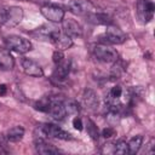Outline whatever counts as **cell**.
Listing matches in <instances>:
<instances>
[{"label": "cell", "mask_w": 155, "mask_h": 155, "mask_svg": "<svg viewBox=\"0 0 155 155\" xmlns=\"http://www.w3.org/2000/svg\"><path fill=\"white\" fill-rule=\"evenodd\" d=\"M23 19V10L19 6L0 7V23L6 27H15Z\"/></svg>", "instance_id": "obj_1"}, {"label": "cell", "mask_w": 155, "mask_h": 155, "mask_svg": "<svg viewBox=\"0 0 155 155\" xmlns=\"http://www.w3.org/2000/svg\"><path fill=\"white\" fill-rule=\"evenodd\" d=\"M81 101H82V105L86 108V109H90V110H93L98 107V98H97V94L91 88H86L81 96Z\"/></svg>", "instance_id": "obj_14"}, {"label": "cell", "mask_w": 155, "mask_h": 155, "mask_svg": "<svg viewBox=\"0 0 155 155\" xmlns=\"http://www.w3.org/2000/svg\"><path fill=\"white\" fill-rule=\"evenodd\" d=\"M22 68L24 70V73L29 76H34V78H41L44 75L42 68L33 59L30 58H23L22 59Z\"/></svg>", "instance_id": "obj_12"}, {"label": "cell", "mask_w": 155, "mask_h": 155, "mask_svg": "<svg viewBox=\"0 0 155 155\" xmlns=\"http://www.w3.org/2000/svg\"><path fill=\"white\" fill-rule=\"evenodd\" d=\"M15 67V59L7 48L0 47V68L4 70H11Z\"/></svg>", "instance_id": "obj_16"}, {"label": "cell", "mask_w": 155, "mask_h": 155, "mask_svg": "<svg viewBox=\"0 0 155 155\" xmlns=\"http://www.w3.org/2000/svg\"><path fill=\"white\" fill-rule=\"evenodd\" d=\"M64 107H65V111L67 114H76L79 113L80 108H79V104L74 101H68V102H64Z\"/></svg>", "instance_id": "obj_23"}, {"label": "cell", "mask_w": 155, "mask_h": 155, "mask_svg": "<svg viewBox=\"0 0 155 155\" xmlns=\"http://www.w3.org/2000/svg\"><path fill=\"white\" fill-rule=\"evenodd\" d=\"M155 11L154 2L151 0H138L136 5V13L137 18L139 19L140 23L147 24L153 19Z\"/></svg>", "instance_id": "obj_4"}, {"label": "cell", "mask_w": 155, "mask_h": 155, "mask_svg": "<svg viewBox=\"0 0 155 155\" xmlns=\"http://www.w3.org/2000/svg\"><path fill=\"white\" fill-rule=\"evenodd\" d=\"M67 7L70 12L78 16H90L96 12V6L88 0H69L67 2Z\"/></svg>", "instance_id": "obj_3"}, {"label": "cell", "mask_w": 155, "mask_h": 155, "mask_svg": "<svg viewBox=\"0 0 155 155\" xmlns=\"http://www.w3.org/2000/svg\"><path fill=\"white\" fill-rule=\"evenodd\" d=\"M50 102H51V97H42L41 99H39L36 103H35V109L36 110H40V111H44V113H47L48 110V107H50Z\"/></svg>", "instance_id": "obj_21"}, {"label": "cell", "mask_w": 155, "mask_h": 155, "mask_svg": "<svg viewBox=\"0 0 155 155\" xmlns=\"http://www.w3.org/2000/svg\"><path fill=\"white\" fill-rule=\"evenodd\" d=\"M101 41L105 45H120L126 41V34L117 27L108 25L105 33L101 36Z\"/></svg>", "instance_id": "obj_5"}, {"label": "cell", "mask_w": 155, "mask_h": 155, "mask_svg": "<svg viewBox=\"0 0 155 155\" xmlns=\"http://www.w3.org/2000/svg\"><path fill=\"white\" fill-rule=\"evenodd\" d=\"M113 153L115 154H126L128 153V147H127V143L125 140H119L114 144V148H113Z\"/></svg>", "instance_id": "obj_22"}, {"label": "cell", "mask_w": 155, "mask_h": 155, "mask_svg": "<svg viewBox=\"0 0 155 155\" xmlns=\"http://www.w3.org/2000/svg\"><path fill=\"white\" fill-rule=\"evenodd\" d=\"M102 136L104 138H110L113 136H115V130L113 127H105L103 131H102Z\"/></svg>", "instance_id": "obj_26"}, {"label": "cell", "mask_w": 155, "mask_h": 155, "mask_svg": "<svg viewBox=\"0 0 155 155\" xmlns=\"http://www.w3.org/2000/svg\"><path fill=\"white\" fill-rule=\"evenodd\" d=\"M47 114H50L54 120H63L67 115L65 111V107H64V102L58 99V98H52L51 97V102H50V107L47 110Z\"/></svg>", "instance_id": "obj_10"}, {"label": "cell", "mask_w": 155, "mask_h": 155, "mask_svg": "<svg viewBox=\"0 0 155 155\" xmlns=\"http://www.w3.org/2000/svg\"><path fill=\"white\" fill-rule=\"evenodd\" d=\"M69 71H70V62L64 59L62 63L56 64V69L53 70L52 78L56 81H63L68 78Z\"/></svg>", "instance_id": "obj_15"}, {"label": "cell", "mask_w": 155, "mask_h": 155, "mask_svg": "<svg viewBox=\"0 0 155 155\" xmlns=\"http://www.w3.org/2000/svg\"><path fill=\"white\" fill-rule=\"evenodd\" d=\"M6 92H7V86L4 85V84H1L0 85V96H5Z\"/></svg>", "instance_id": "obj_28"}, {"label": "cell", "mask_w": 155, "mask_h": 155, "mask_svg": "<svg viewBox=\"0 0 155 155\" xmlns=\"http://www.w3.org/2000/svg\"><path fill=\"white\" fill-rule=\"evenodd\" d=\"M52 59H53V63H54V64L62 63V62L65 59V57H64V54H63V51H61V50L54 51V52H53V56H52Z\"/></svg>", "instance_id": "obj_24"}, {"label": "cell", "mask_w": 155, "mask_h": 155, "mask_svg": "<svg viewBox=\"0 0 155 155\" xmlns=\"http://www.w3.org/2000/svg\"><path fill=\"white\" fill-rule=\"evenodd\" d=\"M24 136V128L22 126H13L7 130L6 132V139L10 142H18Z\"/></svg>", "instance_id": "obj_17"}, {"label": "cell", "mask_w": 155, "mask_h": 155, "mask_svg": "<svg viewBox=\"0 0 155 155\" xmlns=\"http://www.w3.org/2000/svg\"><path fill=\"white\" fill-rule=\"evenodd\" d=\"M88 18H90V21L91 22H93V23H98V24H110L111 23V18L108 16V15H105V13H99V12H93V13H91L90 16H87Z\"/></svg>", "instance_id": "obj_19"}, {"label": "cell", "mask_w": 155, "mask_h": 155, "mask_svg": "<svg viewBox=\"0 0 155 155\" xmlns=\"http://www.w3.org/2000/svg\"><path fill=\"white\" fill-rule=\"evenodd\" d=\"M143 144V136L138 134V136H134L130 139V142L127 143V147H128V153L130 154H137Z\"/></svg>", "instance_id": "obj_18"}, {"label": "cell", "mask_w": 155, "mask_h": 155, "mask_svg": "<svg viewBox=\"0 0 155 155\" xmlns=\"http://www.w3.org/2000/svg\"><path fill=\"white\" fill-rule=\"evenodd\" d=\"M34 144H35V150L39 154L50 155V154H58L59 153V150L57 148H54L52 144L47 143L42 137H36Z\"/></svg>", "instance_id": "obj_13"}, {"label": "cell", "mask_w": 155, "mask_h": 155, "mask_svg": "<svg viewBox=\"0 0 155 155\" xmlns=\"http://www.w3.org/2000/svg\"><path fill=\"white\" fill-rule=\"evenodd\" d=\"M86 130H87L88 136H90L93 140H97V139H98V137H99L98 127L96 126V124H94L91 119H86Z\"/></svg>", "instance_id": "obj_20"}, {"label": "cell", "mask_w": 155, "mask_h": 155, "mask_svg": "<svg viewBox=\"0 0 155 155\" xmlns=\"http://www.w3.org/2000/svg\"><path fill=\"white\" fill-rule=\"evenodd\" d=\"M62 28H63V33L70 38H80L82 35L81 25L75 19H71V18L63 19L62 21Z\"/></svg>", "instance_id": "obj_11"}, {"label": "cell", "mask_w": 155, "mask_h": 155, "mask_svg": "<svg viewBox=\"0 0 155 155\" xmlns=\"http://www.w3.org/2000/svg\"><path fill=\"white\" fill-rule=\"evenodd\" d=\"M48 39L53 42V45L61 50V51H64V50H68L73 46V39L70 36H68L67 34H64L63 31H59L57 29H53L51 33H50V36Z\"/></svg>", "instance_id": "obj_8"}, {"label": "cell", "mask_w": 155, "mask_h": 155, "mask_svg": "<svg viewBox=\"0 0 155 155\" xmlns=\"http://www.w3.org/2000/svg\"><path fill=\"white\" fill-rule=\"evenodd\" d=\"M41 15L48 19L50 22H53V23H58V22H62L64 19V10L59 6H56V5H44L41 6Z\"/></svg>", "instance_id": "obj_9"}, {"label": "cell", "mask_w": 155, "mask_h": 155, "mask_svg": "<svg viewBox=\"0 0 155 155\" xmlns=\"http://www.w3.org/2000/svg\"><path fill=\"white\" fill-rule=\"evenodd\" d=\"M121 94H122V88H121V86H119V85L111 87V90H110V92H109V96L113 97V98H120Z\"/></svg>", "instance_id": "obj_25"}, {"label": "cell", "mask_w": 155, "mask_h": 155, "mask_svg": "<svg viewBox=\"0 0 155 155\" xmlns=\"http://www.w3.org/2000/svg\"><path fill=\"white\" fill-rule=\"evenodd\" d=\"M93 53H94V57L98 61H102L104 63H114L119 58V54H117L116 50L105 45V44H101V45L94 46Z\"/></svg>", "instance_id": "obj_6"}, {"label": "cell", "mask_w": 155, "mask_h": 155, "mask_svg": "<svg viewBox=\"0 0 155 155\" xmlns=\"http://www.w3.org/2000/svg\"><path fill=\"white\" fill-rule=\"evenodd\" d=\"M5 44L7 46V48H10L11 51H15L17 53H27L33 48L31 42L22 36L18 35H8L5 38Z\"/></svg>", "instance_id": "obj_2"}, {"label": "cell", "mask_w": 155, "mask_h": 155, "mask_svg": "<svg viewBox=\"0 0 155 155\" xmlns=\"http://www.w3.org/2000/svg\"><path fill=\"white\" fill-rule=\"evenodd\" d=\"M40 130V133L44 134V137H50V138H57V139H63V140H69L71 139V134L64 130H62L59 126L53 125V124H44L38 127Z\"/></svg>", "instance_id": "obj_7"}, {"label": "cell", "mask_w": 155, "mask_h": 155, "mask_svg": "<svg viewBox=\"0 0 155 155\" xmlns=\"http://www.w3.org/2000/svg\"><path fill=\"white\" fill-rule=\"evenodd\" d=\"M73 126H74V128L75 130H78V131H81L82 128H84V124H82V120L80 119V117H74L73 119Z\"/></svg>", "instance_id": "obj_27"}]
</instances>
